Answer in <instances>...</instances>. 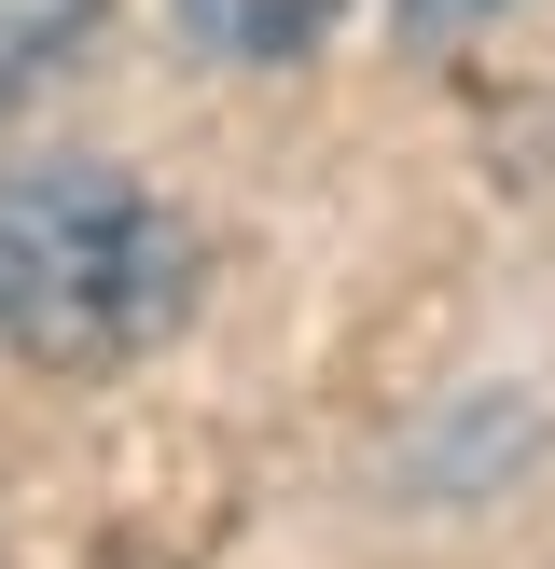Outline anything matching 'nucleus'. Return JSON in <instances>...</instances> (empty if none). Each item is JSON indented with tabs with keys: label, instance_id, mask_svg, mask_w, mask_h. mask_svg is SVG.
Returning a JSON list of instances; mask_svg holds the SVG:
<instances>
[{
	"label": "nucleus",
	"instance_id": "3",
	"mask_svg": "<svg viewBox=\"0 0 555 569\" xmlns=\"http://www.w3.org/2000/svg\"><path fill=\"white\" fill-rule=\"evenodd\" d=\"M98 14H111V0H0V111H14L56 56H83V28H98Z\"/></svg>",
	"mask_w": 555,
	"mask_h": 569
},
{
	"label": "nucleus",
	"instance_id": "2",
	"mask_svg": "<svg viewBox=\"0 0 555 569\" xmlns=\"http://www.w3.org/2000/svg\"><path fill=\"white\" fill-rule=\"evenodd\" d=\"M347 0H181V42L209 70H278V56H320Z\"/></svg>",
	"mask_w": 555,
	"mask_h": 569
},
{
	"label": "nucleus",
	"instance_id": "4",
	"mask_svg": "<svg viewBox=\"0 0 555 569\" xmlns=\"http://www.w3.org/2000/svg\"><path fill=\"white\" fill-rule=\"evenodd\" d=\"M500 14H514V0H403L389 28H403V56H444V42H472V28H500Z\"/></svg>",
	"mask_w": 555,
	"mask_h": 569
},
{
	"label": "nucleus",
	"instance_id": "1",
	"mask_svg": "<svg viewBox=\"0 0 555 569\" xmlns=\"http://www.w3.org/2000/svg\"><path fill=\"white\" fill-rule=\"evenodd\" d=\"M194 306V222L125 167L56 153L0 181V348L42 376H111Z\"/></svg>",
	"mask_w": 555,
	"mask_h": 569
}]
</instances>
